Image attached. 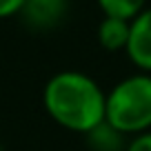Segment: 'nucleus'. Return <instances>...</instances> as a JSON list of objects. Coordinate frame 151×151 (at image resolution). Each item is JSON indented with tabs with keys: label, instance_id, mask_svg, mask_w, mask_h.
Segmentation results:
<instances>
[{
	"label": "nucleus",
	"instance_id": "1",
	"mask_svg": "<svg viewBox=\"0 0 151 151\" xmlns=\"http://www.w3.org/2000/svg\"><path fill=\"white\" fill-rule=\"evenodd\" d=\"M42 104L58 127L87 136L104 122L107 91L85 71L65 69L47 80Z\"/></svg>",
	"mask_w": 151,
	"mask_h": 151
},
{
	"label": "nucleus",
	"instance_id": "2",
	"mask_svg": "<svg viewBox=\"0 0 151 151\" xmlns=\"http://www.w3.org/2000/svg\"><path fill=\"white\" fill-rule=\"evenodd\" d=\"M104 122L127 138L151 131V73H131L107 91Z\"/></svg>",
	"mask_w": 151,
	"mask_h": 151
},
{
	"label": "nucleus",
	"instance_id": "3",
	"mask_svg": "<svg viewBox=\"0 0 151 151\" xmlns=\"http://www.w3.org/2000/svg\"><path fill=\"white\" fill-rule=\"evenodd\" d=\"M127 58L142 73H151V7L147 5L131 20L129 42L124 49Z\"/></svg>",
	"mask_w": 151,
	"mask_h": 151
},
{
	"label": "nucleus",
	"instance_id": "4",
	"mask_svg": "<svg viewBox=\"0 0 151 151\" xmlns=\"http://www.w3.org/2000/svg\"><path fill=\"white\" fill-rule=\"evenodd\" d=\"M69 9V0H24L22 18L33 29H51L60 24Z\"/></svg>",
	"mask_w": 151,
	"mask_h": 151
},
{
	"label": "nucleus",
	"instance_id": "5",
	"mask_svg": "<svg viewBox=\"0 0 151 151\" xmlns=\"http://www.w3.org/2000/svg\"><path fill=\"white\" fill-rule=\"evenodd\" d=\"M131 20L104 16L98 24V42L104 51H124L129 42Z\"/></svg>",
	"mask_w": 151,
	"mask_h": 151
},
{
	"label": "nucleus",
	"instance_id": "6",
	"mask_svg": "<svg viewBox=\"0 0 151 151\" xmlns=\"http://www.w3.org/2000/svg\"><path fill=\"white\" fill-rule=\"evenodd\" d=\"M124 138L127 136H122L120 131L109 127L107 122H102L91 133H87V142L93 151H127L129 140H124Z\"/></svg>",
	"mask_w": 151,
	"mask_h": 151
},
{
	"label": "nucleus",
	"instance_id": "7",
	"mask_svg": "<svg viewBox=\"0 0 151 151\" xmlns=\"http://www.w3.org/2000/svg\"><path fill=\"white\" fill-rule=\"evenodd\" d=\"M98 5L104 16L133 20L147 7V0H98Z\"/></svg>",
	"mask_w": 151,
	"mask_h": 151
},
{
	"label": "nucleus",
	"instance_id": "8",
	"mask_svg": "<svg viewBox=\"0 0 151 151\" xmlns=\"http://www.w3.org/2000/svg\"><path fill=\"white\" fill-rule=\"evenodd\" d=\"M127 151H151V131L129 138Z\"/></svg>",
	"mask_w": 151,
	"mask_h": 151
},
{
	"label": "nucleus",
	"instance_id": "9",
	"mask_svg": "<svg viewBox=\"0 0 151 151\" xmlns=\"http://www.w3.org/2000/svg\"><path fill=\"white\" fill-rule=\"evenodd\" d=\"M24 0H0V18H11V16L22 11Z\"/></svg>",
	"mask_w": 151,
	"mask_h": 151
}]
</instances>
